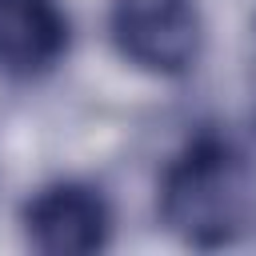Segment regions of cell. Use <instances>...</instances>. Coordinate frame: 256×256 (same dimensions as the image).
<instances>
[{
  "instance_id": "cell-1",
  "label": "cell",
  "mask_w": 256,
  "mask_h": 256,
  "mask_svg": "<svg viewBox=\"0 0 256 256\" xmlns=\"http://www.w3.org/2000/svg\"><path fill=\"white\" fill-rule=\"evenodd\" d=\"M252 204V176L236 148L220 140L188 144L160 180V216L164 224L200 248L228 244Z\"/></svg>"
},
{
  "instance_id": "cell-2",
  "label": "cell",
  "mask_w": 256,
  "mask_h": 256,
  "mask_svg": "<svg viewBox=\"0 0 256 256\" xmlns=\"http://www.w3.org/2000/svg\"><path fill=\"white\" fill-rule=\"evenodd\" d=\"M116 48L148 72H184L200 52V20L192 0H116Z\"/></svg>"
},
{
  "instance_id": "cell-3",
  "label": "cell",
  "mask_w": 256,
  "mask_h": 256,
  "mask_svg": "<svg viewBox=\"0 0 256 256\" xmlns=\"http://www.w3.org/2000/svg\"><path fill=\"white\" fill-rule=\"evenodd\" d=\"M24 224H28L32 248L48 256H84V252L104 248L108 240V204L100 200L96 188L64 180L32 196Z\"/></svg>"
},
{
  "instance_id": "cell-4",
  "label": "cell",
  "mask_w": 256,
  "mask_h": 256,
  "mask_svg": "<svg viewBox=\"0 0 256 256\" xmlns=\"http://www.w3.org/2000/svg\"><path fill=\"white\" fill-rule=\"evenodd\" d=\"M68 24L56 0H0V68L32 76L60 60Z\"/></svg>"
}]
</instances>
